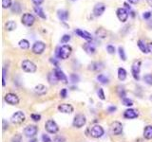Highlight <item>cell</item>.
Returning <instances> with one entry per match:
<instances>
[{"label":"cell","mask_w":152,"mask_h":142,"mask_svg":"<svg viewBox=\"0 0 152 142\" xmlns=\"http://www.w3.org/2000/svg\"><path fill=\"white\" fill-rule=\"evenodd\" d=\"M71 52H72V49H71L70 46H67V45L62 46L57 49L58 57L62 60H66V59L69 58L71 54Z\"/></svg>","instance_id":"cell-1"},{"label":"cell","mask_w":152,"mask_h":142,"mask_svg":"<svg viewBox=\"0 0 152 142\" xmlns=\"http://www.w3.org/2000/svg\"><path fill=\"white\" fill-rule=\"evenodd\" d=\"M21 66H21L22 69L25 72H28V73H34L37 69L35 64L32 63V61H29V60H25V61H23Z\"/></svg>","instance_id":"cell-2"},{"label":"cell","mask_w":152,"mask_h":142,"mask_svg":"<svg viewBox=\"0 0 152 142\" xmlns=\"http://www.w3.org/2000/svg\"><path fill=\"white\" fill-rule=\"evenodd\" d=\"M45 128H46V130H47V132L50 133V134H56V133L59 131L58 125L56 124V122L52 119H49L46 122Z\"/></svg>","instance_id":"cell-3"},{"label":"cell","mask_w":152,"mask_h":142,"mask_svg":"<svg viewBox=\"0 0 152 142\" xmlns=\"http://www.w3.org/2000/svg\"><path fill=\"white\" fill-rule=\"evenodd\" d=\"M86 122H87V119H86L85 116H84L83 114H78L74 117L72 124H73V126L76 128H81L85 125Z\"/></svg>","instance_id":"cell-4"},{"label":"cell","mask_w":152,"mask_h":142,"mask_svg":"<svg viewBox=\"0 0 152 142\" xmlns=\"http://www.w3.org/2000/svg\"><path fill=\"white\" fill-rule=\"evenodd\" d=\"M140 70H141V62L135 61L131 66V73L133 78L136 81H139V79H140Z\"/></svg>","instance_id":"cell-5"},{"label":"cell","mask_w":152,"mask_h":142,"mask_svg":"<svg viewBox=\"0 0 152 142\" xmlns=\"http://www.w3.org/2000/svg\"><path fill=\"white\" fill-rule=\"evenodd\" d=\"M104 129L100 125H94L90 129V136L94 138H99V137L103 136L104 135Z\"/></svg>","instance_id":"cell-6"},{"label":"cell","mask_w":152,"mask_h":142,"mask_svg":"<svg viewBox=\"0 0 152 142\" xmlns=\"http://www.w3.org/2000/svg\"><path fill=\"white\" fill-rule=\"evenodd\" d=\"M110 132H111V134L114 136L121 135L122 132H123V125H122V123L119 121L112 122L111 125H110Z\"/></svg>","instance_id":"cell-7"},{"label":"cell","mask_w":152,"mask_h":142,"mask_svg":"<svg viewBox=\"0 0 152 142\" xmlns=\"http://www.w3.org/2000/svg\"><path fill=\"white\" fill-rule=\"evenodd\" d=\"M11 120L14 124H21L25 121V115L23 114V112L21 111L15 112V113L11 116Z\"/></svg>","instance_id":"cell-8"},{"label":"cell","mask_w":152,"mask_h":142,"mask_svg":"<svg viewBox=\"0 0 152 142\" xmlns=\"http://www.w3.org/2000/svg\"><path fill=\"white\" fill-rule=\"evenodd\" d=\"M34 21H35L34 16L31 14H23L22 18H21V22H22V24L27 26V27H31V26H32L33 23H34Z\"/></svg>","instance_id":"cell-9"},{"label":"cell","mask_w":152,"mask_h":142,"mask_svg":"<svg viewBox=\"0 0 152 142\" xmlns=\"http://www.w3.org/2000/svg\"><path fill=\"white\" fill-rule=\"evenodd\" d=\"M5 101L11 105H16L19 103V98L17 95H15L14 93H8L5 96Z\"/></svg>","instance_id":"cell-10"},{"label":"cell","mask_w":152,"mask_h":142,"mask_svg":"<svg viewBox=\"0 0 152 142\" xmlns=\"http://www.w3.org/2000/svg\"><path fill=\"white\" fill-rule=\"evenodd\" d=\"M45 49H46V45L44 43L41 41H38V42H35L32 46V52L35 54H41L43 53Z\"/></svg>","instance_id":"cell-11"},{"label":"cell","mask_w":152,"mask_h":142,"mask_svg":"<svg viewBox=\"0 0 152 142\" xmlns=\"http://www.w3.org/2000/svg\"><path fill=\"white\" fill-rule=\"evenodd\" d=\"M117 17L121 22H125L128 18V11L125 8H119L117 10Z\"/></svg>","instance_id":"cell-12"},{"label":"cell","mask_w":152,"mask_h":142,"mask_svg":"<svg viewBox=\"0 0 152 142\" xmlns=\"http://www.w3.org/2000/svg\"><path fill=\"white\" fill-rule=\"evenodd\" d=\"M37 131H38V129L35 125H29L25 128L24 134L27 137H32L37 134Z\"/></svg>","instance_id":"cell-13"},{"label":"cell","mask_w":152,"mask_h":142,"mask_svg":"<svg viewBox=\"0 0 152 142\" xmlns=\"http://www.w3.org/2000/svg\"><path fill=\"white\" fill-rule=\"evenodd\" d=\"M105 10V6L104 3H97L93 9V14L95 16H101L104 14Z\"/></svg>","instance_id":"cell-14"},{"label":"cell","mask_w":152,"mask_h":142,"mask_svg":"<svg viewBox=\"0 0 152 142\" xmlns=\"http://www.w3.org/2000/svg\"><path fill=\"white\" fill-rule=\"evenodd\" d=\"M58 110L61 112V113L64 114H70L73 112V107L70 104H67V103H62L58 106Z\"/></svg>","instance_id":"cell-15"},{"label":"cell","mask_w":152,"mask_h":142,"mask_svg":"<svg viewBox=\"0 0 152 142\" xmlns=\"http://www.w3.org/2000/svg\"><path fill=\"white\" fill-rule=\"evenodd\" d=\"M88 69L96 72L101 71L102 69H104V64L101 62H93L88 66Z\"/></svg>","instance_id":"cell-16"},{"label":"cell","mask_w":152,"mask_h":142,"mask_svg":"<svg viewBox=\"0 0 152 142\" xmlns=\"http://www.w3.org/2000/svg\"><path fill=\"white\" fill-rule=\"evenodd\" d=\"M54 72H55V74L57 76V78L59 81H61L63 83H65L67 84V76L64 74V72H63L61 69H59V68H55L54 69Z\"/></svg>","instance_id":"cell-17"},{"label":"cell","mask_w":152,"mask_h":142,"mask_svg":"<svg viewBox=\"0 0 152 142\" xmlns=\"http://www.w3.org/2000/svg\"><path fill=\"white\" fill-rule=\"evenodd\" d=\"M75 33L81 38H84L85 40H87V41L92 40V36L90 35V34L87 31H82V29H75Z\"/></svg>","instance_id":"cell-18"},{"label":"cell","mask_w":152,"mask_h":142,"mask_svg":"<svg viewBox=\"0 0 152 142\" xmlns=\"http://www.w3.org/2000/svg\"><path fill=\"white\" fill-rule=\"evenodd\" d=\"M124 117L125 118H128V119H132V118H136L138 117V113L134 109H128L125 111V114H124Z\"/></svg>","instance_id":"cell-19"},{"label":"cell","mask_w":152,"mask_h":142,"mask_svg":"<svg viewBox=\"0 0 152 142\" xmlns=\"http://www.w3.org/2000/svg\"><path fill=\"white\" fill-rule=\"evenodd\" d=\"M84 49L88 54H94L96 51V47L95 45L92 44V43H87V44L84 45Z\"/></svg>","instance_id":"cell-20"},{"label":"cell","mask_w":152,"mask_h":142,"mask_svg":"<svg viewBox=\"0 0 152 142\" xmlns=\"http://www.w3.org/2000/svg\"><path fill=\"white\" fill-rule=\"evenodd\" d=\"M34 91L37 95H45L47 93V87L43 84H38L35 86Z\"/></svg>","instance_id":"cell-21"},{"label":"cell","mask_w":152,"mask_h":142,"mask_svg":"<svg viewBox=\"0 0 152 142\" xmlns=\"http://www.w3.org/2000/svg\"><path fill=\"white\" fill-rule=\"evenodd\" d=\"M48 80H49V83L50 84H56L58 81H59V80H58V78H57V76H56V74H55V72H54V70L52 71V72H50L49 74V76H48Z\"/></svg>","instance_id":"cell-22"},{"label":"cell","mask_w":152,"mask_h":142,"mask_svg":"<svg viewBox=\"0 0 152 142\" xmlns=\"http://www.w3.org/2000/svg\"><path fill=\"white\" fill-rule=\"evenodd\" d=\"M57 15L61 21H66L67 18H69V12L65 10H59L57 11Z\"/></svg>","instance_id":"cell-23"},{"label":"cell","mask_w":152,"mask_h":142,"mask_svg":"<svg viewBox=\"0 0 152 142\" xmlns=\"http://www.w3.org/2000/svg\"><path fill=\"white\" fill-rule=\"evenodd\" d=\"M138 46H139V49H141V51L143 53H148L149 51H148V46H147L146 45V43L143 42V40H138Z\"/></svg>","instance_id":"cell-24"},{"label":"cell","mask_w":152,"mask_h":142,"mask_svg":"<svg viewBox=\"0 0 152 142\" xmlns=\"http://www.w3.org/2000/svg\"><path fill=\"white\" fill-rule=\"evenodd\" d=\"M143 136L146 139H152V126L148 125L143 130Z\"/></svg>","instance_id":"cell-25"},{"label":"cell","mask_w":152,"mask_h":142,"mask_svg":"<svg viewBox=\"0 0 152 142\" xmlns=\"http://www.w3.org/2000/svg\"><path fill=\"white\" fill-rule=\"evenodd\" d=\"M126 78V71L123 67L118 68V79L120 81H125Z\"/></svg>","instance_id":"cell-26"},{"label":"cell","mask_w":152,"mask_h":142,"mask_svg":"<svg viewBox=\"0 0 152 142\" xmlns=\"http://www.w3.org/2000/svg\"><path fill=\"white\" fill-rule=\"evenodd\" d=\"M5 28H6L7 31H14V29H15V28H16V23L14 22V21L10 20V21H8V22L5 24Z\"/></svg>","instance_id":"cell-27"},{"label":"cell","mask_w":152,"mask_h":142,"mask_svg":"<svg viewBox=\"0 0 152 142\" xmlns=\"http://www.w3.org/2000/svg\"><path fill=\"white\" fill-rule=\"evenodd\" d=\"M34 11L36 12L38 16L41 17V18H43V19L47 18V17H46V14H44V11L42 10V8L40 6H35L34 7Z\"/></svg>","instance_id":"cell-28"},{"label":"cell","mask_w":152,"mask_h":142,"mask_svg":"<svg viewBox=\"0 0 152 142\" xmlns=\"http://www.w3.org/2000/svg\"><path fill=\"white\" fill-rule=\"evenodd\" d=\"M18 45L20 46V49H28L29 47V43L28 40L26 39H22V40H20L19 43H18Z\"/></svg>","instance_id":"cell-29"},{"label":"cell","mask_w":152,"mask_h":142,"mask_svg":"<svg viewBox=\"0 0 152 142\" xmlns=\"http://www.w3.org/2000/svg\"><path fill=\"white\" fill-rule=\"evenodd\" d=\"M107 31H105V29L100 28L96 31V36L97 37H100V38H105L107 37Z\"/></svg>","instance_id":"cell-30"},{"label":"cell","mask_w":152,"mask_h":142,"mask_svg":"<svg viewBox=\"0 0 152 142\" xmlns=\"http://www.w3.org/2000/svg\"><path fill=\"white\" fill-rule=\"evenodd\" d=\"M97 80H98L100 83H103V84H107V83H108V81H109L108 78H107V77H105V75H103V74H99L98 76H97Z\"/></svg>","instance_id":"cell-31"},{"label":"cell","mask_w":152,"mask_h":142,"mask_svg":"<svg viewBox=\"0 0 152 142\" xmlns=\"http://www.w3.org/2000/svg\"><path fill=\"white\" fill-rule=\"evenodd\" d=\"M11 11L14 12V14H19L21 11V6L18 2H14V5L11 6Z\"/></svg>","instance_id":"cell-32"},{"label":"cell","mask_w":152,"mask_h":142,"mask_svg":"<svg viewBox=\"0 0 152 142\" xmlns=\"http://www.w3.org/2000/svg\"><path fill=\"white\" fill-rule=\"evenodd\" d=\"M118 51H119V55H120V58L122 59V61H125L126 60V56H125V50L122 46H120L119 49H118Z\"/></svg>","instance_id":"cell-33"},{"label":"cell","mask_w":152,"mask_h":142,"mask_svg":"<svg viewBox=\"0 0 152 142\" xmlns=\"http://www.w3.org/2000/svg\"><path fill=\"white\" fill-rule=\"evenodd\" d=\"M143 81H146V83L152 85V75L151 74H146L143 77Z\"/></svg>","instance_id":"cell-34"},{"label":"cell","mask_w":152,"mask_h":142,"mask_svg":"<svg viewBox=\"0 0 152 142\" xmlns=\"http://www.w3.org/2000/svg\"><path fill=\"white\" fill-rule=\"evenodd\" d=\"M2 7L4 9L11 7V0H2Z\"/></svg>","instance_id":"cell-35"},{"label":"cell","mask_w":152,"mask_h":142,"mask_svg":"<svg viewBox=\"0 0 152 142\" xmlns=\"http://www.w3.org/2000/svg\"><path fill=\"white\" fill-rule=\"evenodd\" d=\"M118 94H119V96L122 98H125V91L124 87H121V86L118 87Z\"/></svg>","instance_id":"cell-36"},{"label":"cell","mask_w":152,"mask_h":142,"mask_svg":"<svg viewBox=\"0 0 152 142\" xmlns=\"http://www.w3.org/2000/svg\"><path fill=\"white\" fill-rule=\"evenodd\" d=\"M123 103H124V105H125V106H132L133 105V101L131 100H129V98H123Z\"/></svg>","instance_id":"cell-37"},{"label":"cell","mask_w":152,"mask_h":142,"mask_svg":"<svg viewBox=\"0 0 152 142\" xmlns=\"http://www.w3.org/2000/svg\"><path fill=\"white\" fill-rule=\"evenodd\" d=\"M97 94H98L99 98H100L102 101H104L105 98V93H104L103 88H99V89H98V91H97Z\"/></svg>","instance_id":"cell-38"},{"label":"cell","mask_w":152,"mask_h":142,"mask_svg":"<svg viewBox=\"0 0 152 142\" xmlns=\"http://www.w3.org/2000/svg\"><path fill=\"white\" fill-rule=\"evenodd\" d=\"M70 40V36L69 35V34H65V35H63L61 38V43L66 44V43H67Z\"/></svg>","instance_id":"cell-39"},{"label":"cell","mask_w":152,"mask_h":142,"mask_svg":"<svg viewBox=\"0 0 152 142\" xmlns=\"http://www.w3.org/2000/svg\"><path fill=\"white\" fill-rule=\"evenodd\" d=\"M52 142H66V139L63 136H55L53 138Z\"/></svg>","instance_id":"cell-40"},{"label":"cell","mask_w":152,"mask_h":142,"mask_svg":"<svg viewBox=\"0 0 152 142\" xmlns=\"http://www.w3.org/2000/svg\"><path fill=\"white\" fill-rule=\"evenodd\" d=\"M107 50H108V52L109 54H113V53H115V47H114L113 46L111 45H108L107 46Z\"/></svg>","instance_id":"cell-41"},{"label":"cell","mask_w":152,"mask_h":142,"mask_svg":"<svg viewBox=\"0 0 152 142\" xmlns=\"http://www.w3.org/2000/svg\"><path fill=\"white\" fill-rule=\"evenodd\" d=\"M31 118L34 120V121H39V120L41 119V116L38 115V114H32Z\"/></svg>","instance_id":"cell-42"},{"label":"cell","mask_w":152,"mask_h":142,"mask_svg":"<svg viewBox=\"0 0 152 142\" xmlns=\"http://www.w3.org/2000/svg\"><path fill=\"white\" fill-rule=\"evenodd\" d=\"M11 142H22V141H21V136L20 135H15L14 137H12Z\"/></svg>","instance_id":"cell-43"},{"label":"cell","mask_w":152,"mask_h":142,"mask_svg":"<svg viewBox=\"0 0 152 142\" xmlns=\"http://www.w3.org/2000/svg\"><path fill=\"white\" fill-rule=\"evenodd\" d=\"M70 79H71V81H73V83H77V81H79V77L76 74H71Z\"/></svg>","instance_id":"cell-44"},{"label":"cell","mask_w":152,"mask_h":142,"mask_svg":"<svg viewBox=\"0 0 152 142\" xmlns=\"http://www.w3.org/2000/svg\"><path fill=\"white\" fill-rule=\"evenodd\" d=\"M42 140H43V142H52V140H50L49 136L48 135H43L42 136Z\"/></svg>","instance_id":"cell-45"},{"label":"cell","mask_w":152,"mask_h":142,"mask_svg":"<svg viewBox=\"0 0 152 142\" xmlns=\"http://www.w3.org/2000/svg\"><path fill=\"white\" fill-rule=\"evenodd\" d=\"M60 97L62 98H65L67 97V89L66 88H63L60 91Z\"/></svg>","instance_id":"cell-46"},{"label":"cell","mask_w":152,"mask_h":142,"mask_svg":"<svg viewBox=\"0 0 152 142\" xmlns=\"http://www.w3.org/2000/svg\"><path fill=\"white\" fill-rule=\"evenodd\" d=\"M6 85V69L3 68V86Z\"/></svg>","instance_id":"cell-47"},{"label":"cell","mask_w":152,"mask_h":142,"mask_svg":"<svg viewBox=\"0 0 152 142\" xmlns=\"http://www.w3.org/2000/svg\"><path fill=\"white\" fill-rule=\"evenodd\" d=\"M150 16H151V12H150V11H146V12H145V14H143V17L145 19H149Z\"/></svg>","instance_id":"cell-48"},{"label":"cell","mask_w":152,"mask_h":142,"mask_svg":"<svg viewBox=\"0 0 152 142\" xmlns=\"http://www.w3.org/2000/svg\"><path fill=\"white\" fill-rule=\"evenodd\" d=\"M32 1L34 3L36 6H40L41 4L44 2V0H32Z\"/></svg>","instance_id":"cell-49"},{"label":"cell","mask_w":152,"mask_h":142,"mask_svg":"<svg viewBox=\"0 0 152 142\" xmlns=\"http://www.w3.org/2000/svg\"><path fill=\"white\" fill-rule=\"evenodd\" d=\"M2 123H3V130H6V129H7L8 127H9V124H7V122H6L5 119H3Z\"/></svg>","instance_id":"cell-50"},{"label":"cell","mask_w":152,"mask_h":142,"mask_svg":"<svg viewBox=\"0 0 152 142\" xmlns=\"http://www.w3.org/2000/svg\"><path fill=\"white\" fill-rule=\"evenodd\" d=\"M114 111H116V107L115 106H111V107H109V108H108L109 113H112V112H114Z\"/></svg>","instance_id":"cell-51"},{"label":"cell","mask_w":152,"mask_h":142,"mask_svg":"<svg viewBox=\"0 0 152 142\" xmlns=\"http://www.w3.org/2000/svg\"><path fill=\"white\" fill-rule=\"evenodd\" d=\"M147 46H148V51L152 53V43H149V44L147 45Z\"/></svg>","instance_id":"cell-52"},{"label":"cell","mask_w":152,"mask_h":142,"mask_svg":"<svg viewBox=\"0 0 152 142\" xmlns=\"http://www.w3.org/2000/svg\"><path fill=\"white\" fill-rule=\"evenodd\" d=\"M128 1L131 4H137L139 2V0H128Z\"/></svg>","instance_id":"cell-53"},{"label":"cell","mask_w":152,"mask_h":142,"mask_svg":"<svg viewBox=\"0 0 152 142\" xmlns=\"http://www.w3.org/2000/svg\"><path fill=\"white\" fill-rule=\"evenodd\" d=\"M148 27H149L150 29H152V19H151L150 21H148Z\"/></svg>","instance_id":"cell-54"},{"label":"cell","mask_w":152,"mask_h":142,"mask_svg":"<svg viewBox=\"0 0 152 142\" xmlns=\"http://www.w3.org/2000/svg\"><path fill=\"white\" fill-rule=\"evenodd\" d=\"M146 1H147V3H148V5L150 7H152V0H146Z\"/></svg>","instance_id":"cell-55"},{"label":"cell","mask_w":152,"mask_h":142,"mask_svg":"<svg viewBox=\"0 0 152 142\" xmlns=\"http://www.w3.org/2000/svg\"><path fill=\"white\" fill-rule=\"evenodd\" d=\"M125 8H126V9H128V10H130V7H129L126 3H125Z\"/></svg>","instance_id":"cell-56"},{"label":"cell","mask_w":152,"mask_h":142,"mask_svg":"<svg viewBox=\"0 0 152 142\" xmlns=\"http://www.w3.org/2000/svg\"><path fill=\"white\" fill-rule=\"evenodd\" d=\"M149 100H150V101H152V95H151V96H150V98H149Z\"/></svg>","instance_id":"cell-57"},{"label":"cell","mask_w":152,"mask_h":142,"mask_svg":"<svg viewBox=\"0 0 152 142\" xmlns=\"http://www.w3.org/2000/svg\"><path fill=\"white\" fill-rule=\"evenodd\" d=\"M31 142H35V141H34V140H32V141H31Z\"/></svg>","instance_id":"cell-58"},{"label":"cell","mask_w":152,"mask_h":142,"mask_svg":"<svg viewBox=\"0 0 152 142\" xmlns=\"http://www.w3.org/2000/svg\"><path fill=\"white\" fill-rule=\"evenodd\" d=\"M72 1H74V0H72Z\"/></svg>","instance_id":"cell-59"}]
</instances>
